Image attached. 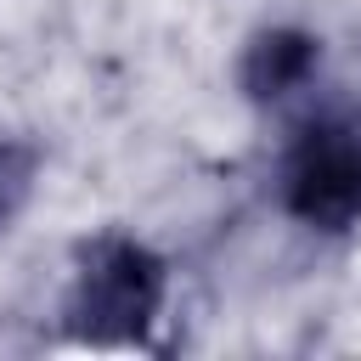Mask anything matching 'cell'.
<instances>
[{"label": "cell", "mask_w": 361, "mask_h": 361, "mask_svg": "<svg viewBox=\"0 0 361 361\" xmlns=\"http://www.w3.org/2000/svg\"><path fill=\"white\" fill-rule=\"evenodd\" d=\"M271 197L305 231H361V107H310L271 164Z\"/></svg>", "instance_id": "7a4b0ae2"}, {"label": "cell", "mask_w": 361, "mask_h": 361, "mask_svg": "<svg viewBox=\"0 0 361 361\" xmlns=\"http://www.w3.org/2000/svg\"><path fill=\"white\" fill-rule=\"evenodd\" d=\"M175 293V265L135 231H90L73 243L56 327L85 350H147Z\"/></svg>", "instance_id": "6da1fadb"}, {"label": "cell", "mask_w": 361, "mask_h": 361, "mask_svg": "<svg viewBox=\"0 0 361 361\" xmlns=\"http://www.w3.org/2000/svg\"><path fill=\"white\" fill-rule=\"evenodd\" d=\"M322 62H327V45L316 28H299V23H265L243 39L237 62H231V85L248 107H288L299 96H310L322 85Z\"/></svg>", "instance_id": "3957f363"}, {"label": "cell", "mask_w": 361, "mask_h": 361, "mask_svg": "<svg viewBox=\"0 0 361 361\" xmlns=\"http://www.w3.org/2000/svg\"><path fill=\"white\" fill-rule=\"evenodd\" d=\"M39 169H45L39 141H28V135H0V231H11V226L23 220V209L34 203Z\"/></svg>", "instance_id": "277c9868"}]
</instances>
